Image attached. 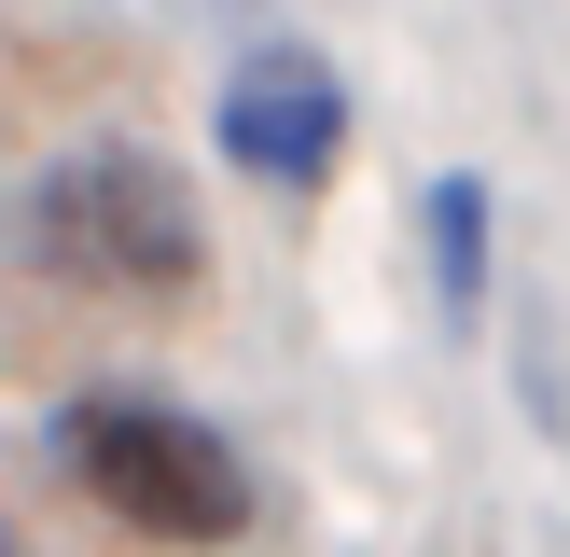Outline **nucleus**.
<instances>
[{"label":"nucleus","mask_w":570,"mask_h":557,"mask_svg":"<svg viewBox=\"0 0 570 557\" xmlns=\"http://www.w3.org/2000/svg\"><path fill=\"white\" fill-rule=\"evenodd\" d=\"M14 237L42 278H70V293H126V306H167L209 278V223H195V182L167 154H139V139H83V154H56L42 182L14 195Z\"/></svg>","instance_id":"f257e3e1"},{"label":"nucleus","mask_w":570,"mask_h":557,"mask_svg":"<svg viewBox=\"0 0 570 557\" xmlns=\"http://www.w3.org/2000/svg\"><path fill=\"white\" fill-rule=\"evenodd\" d=\"M56 473L98 516L154 529V544H237L250 529V460L209 418H181L167 390H70L56 404Z\"/></svg>","instance_id":"f03ea898"},{"label":"nucleus","mask_w":570,"mask_h":557,"mask_svg":"<svg viewBox=\"0 0 570 557\" xmlns=\"http://www.w3.org/2000/svg\"><path fill=\"white\" fill-rule=\"evenodd\" d=\"M209 139H223V167H237V182H265V195H321L334 154H348V84H334L321 56L265 42V56H237V84H223Z\"/></svg>","instance_id":"7ed1b4c3"},{"label":"nucleus","mask_w":570,"mask_h":557,"mask_svg":"<svg viewBox=\"0 0 570 557\" xmlns=\"http://www.w3.org/2000/svg\"><path fill=\"white\" fill-rule=\"evenodd\" d=\"M417 237H432V293H445V321H488V182L473 167H445L432 182V209H417Z\"/></svg>","instance_id":"20e7f679"},{"label":"nucleus","mask_w":570,"mask_h":557,"mask_svg":"<svg viewBox=\"0 0 570 557\" xmlns=\"http://www.w3.org/2000/svg\"><path fill=\"white\" fill-rule=\"evenodd\" d=\"M0 557H28V544H14V529H0Z\"/></svg>","instance_id":"39448f33"}]
</instances>
